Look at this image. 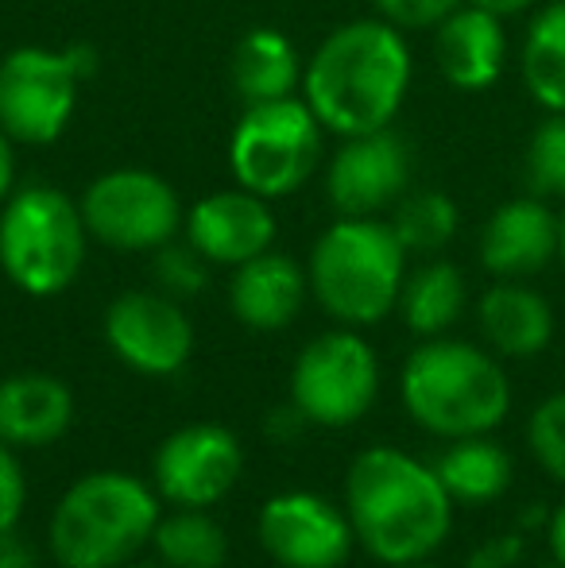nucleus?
<instances>
[{
	"label": "nucleus",
	"instance_id": "1",
	"mask_svg": "<svg viewBox=\"0 0 565 568\" xmlns=\"http://www.w3.org/2000/svg\"><path fill=\"white\" fill-rule=\"evenodd\" d=\"M415 59L395 23L349 20L333 28L310 54L302 74V101L317 124L337 140L392 128L407 101Z\"/></svg>",
	"mask_w": 565,
	"mask_h": 568
},
{
	"label": "nucleus",
	"instance_id": "2",
	"mask_svg": "<svg viewBox=\"0 0 565 568\" xmlns=\"http://www.w3.org/2000/svg\"><path fill=\"white\" fill-rule=\"evenodd\" d=\"M345 515L356 546L380 565L430 561L453 530V499L434 464L392 445H372L349 464Z\"/></svg>",
	"mask_w": 565,
	"mask_h": 568
},
{
	"label": "nucleus",
	"instance_id": "3",
	"mask_svg": "<svg viewBox=\"0 0 565 568\" xmlns=\"http://www.w3.org/2000/svg\"><path fill=\"white\" fill-rule=\"evenodd\" d=\"M400 395L411 422L442 442L492 434L512 410V379L504 364L492 352L453 337H426L411 352Z\"/></svg>",
	"mask_w": 565,
	"mask_h": 568
},
{
	"label": "nucleus",
	"instance_id": "4",
	"mask_svg": "<svg viewBox=\"0 0 565 568\" xmlns=\"http://www.w3.org/2000/svg\"><path fill=\"white\" fill-rule=\"evenodd\" d=\"M159 491L132 471H90L74 479L51 510L47 546L59 568H121L151 546Z\"/></svg>",
	"mask_w": 565,
	"mask_h": 568
},
{
	"label": "nucleus",
	"instance_id": "5",
	"mask_svg": "<svg viewBox=\"0 0 565 568\" xmlns=\"http://www.w3.org/2000/svg\"><path fill=\"white\" fill-rule=\"evenodd\" d=\"M310 294L349 329L376 325L400 306L407 247L380 217H341L317 236L306 263Z\"/></svg>",
	"mask_w": 565,
	"mask_h": 568
},
{
	"label": "nucleus",
	"instance_id": "6",
	"mask_svg": "<svg viewBox=\"0 0 565 568\" xmlns=\"http://www.w3.org/2000/svg\"><path fill=\"white\" fill-rule=\"evenodd\" d=\"M90 229L74 197L59 186L31 182L0 205V271L31 298L62 294L78 278Z\"/></svg>",
	"mask_w": 565,
	"mask_h": 568
},
{
	"label": "nucleus",
	"instance_id": "7",
	"mask_svg": "<svg viewBox=\"0 0 565 568\" xmlns=\"http://www.w3.org/2000/svg\"><path fill=\"white\" fill-rule=\"evenodd\" d=\"M322 135L325 128L310 113L302 93L268 101V105H249L229 140V171H233L236 186L252 190L268 202L291 197L317 171Z\"/></svg>",
	"mask_w": 565,
	"mask_h": 568
},
{
	"label": "nucleus",
	"instance_id": "8",
	"mask_svg": "<svg viewBox=\"0 0 565 568\" xmlns=\"http://www.w3.org/2000/svg\"><path fill=\"white\" fill-rule=\"evenodd\" d=\"M93 74L85 47H16L0 59V128L16 143L47 148L67 132L78 109V85Z\"/></svg>",
	"mask_w": 565,
	"mask_h": 568
},
{
	"label": "nucleus",
	"instance_id": "9",
	"mask_svg": "<svg viewBox=\"0 0 565 568\" xmlns=\"http://www.w3.org/2000/svg\"><path fill=\"white\" fill-rule=\"evenodd\" d=\"M380 395L376 348L356 329L322 333L294 356L291 403L317 429L356 426Z\"/></svg>",
	"mask_w": 565,
	"mask_h": 568
},
{
	"label": "nucleus",
	"instance_id": "10",
	"mask_svg": "<svg viewBox=\"0 0 565 568\" xmlns=\"http://www.w3.org/2000/svg\"><path fill=\"white\" fill-rule=\"evenodd\" d=\"M78 210L90 240L113 252H159L179 236L186 221L171 182L140 166L98 174L78 197Z\"/></svg>",
	"mask_w": 565,
	"mask_h": 568
},
{
	"label": "nucleus",
	"instance_id": "11",
	"mask_svg": "<svg viewBox=\"0 0 565 568\" xmlns=\"http://www.w3.org/2000/svg\"><path fill=\"white\" fill-rule=\"evenodd\" d=\"M244 471V449L233 429L218 422H194L159 442L151 456V487L174 507H205L221 503Z\"/></svg>",
	"mask_w": 565,
	"mask_h": 568
},
{
	"label": "nucleus",
	"instance_id": "12",
	"mask_svg": "<svg viewBox=\"0 0 565 568\" xmlns=\"http://www.w3.org/2000/svg\"><path fill=\"white\" fill-rule=\"evenodd\" d=\"M256 538L283 568H341L356 546L349 515L314 491H283L260 507Z\"/></svg>",
	"mask_w": 565,
	"mask_h": 568
},
{
	"label": "nucleus",
	"instance_id": "13",
	"mask_svg": "<svg viewBox=\"0 0 565 568\" xmlns=\"http://www.w3.org/2000/svg\"><path fill=\"white\" fill-rule=\"evenodd\" d=\"M105 344L140 375H174L194 352V325L163 291H124L105 310Z\"/></svg>",
	"mask_w": 565,
	"mask_h": 568
},
{
	"label": "nucleus",
	"instance_id": "14",
	"mask_svg": "<svg viewBox=\"0 0 565 568\" xmlns=\"http://www.w3.org/2000/svg\"><path fill=\"white\" fill-rule=\"evenodd\" d=\"M411 190V148L392 128L349 135L325 166V197L341 217H380Z\"/></svg>",
	"mask_w": 565,
	"mask_h": 568
},
{
	"label": "nucleus",
	"instance_id": "15",
	"mask_svg": "<svg viewBox=\"0 0 565 568\" xmlns=\"http://www.w3.org/2000/svg\"><path fill=\"white\" fill-rule=\"evenodd\" d=\"M182 229L213 267H241L252 255L268 252L280 232L272 202L244 186L205 194L202 202L190 205Z\"/></svg>",
	"mask_w": 565,
	"mask_h": 568
},
{
	"label": "nucleus",
	"instance_id": "16",
	"mask_svg": "<svg viewBox=\"0 0 565 568\" xmlns=\"http://www.w3.org/2000/svg\"><path fill=\"white\" fill-rule=\"evenodd\" d=\"M562 213L546 197L523 194L496 205L481 229V263L492 278H531L558 260Z\"/></svg>",
	"mask_w": 565,
	"mask_h": 568
},
{
	"label": "nucleus",
	"instance_id": "17",
	"mask_svg": "<svg viewBox=\"0 0 565 568\" xmlns=\"http://www.w3.org/2000/svg\"><path fill=\"white\" fill-rule=\"evenodd\" d=\"M306 267L291 255L275 252V247L233 267V278H229V310L252 333L286 329L306 306Z\"/></svg>",
	"mask_w": 565,
	"mask_h": 568
},
{
	"label": "nucleus",
	"instance_id": "18",
	"mask_svg": "<svg viewBox=\"0 0 565 568\" xmlns=\"http://www.w3.org/2000/svg\"><path fill=\"white\" fill-rule=\"evenodd\" d=\"M437 74L461 93H484L500 82L507 67V31L504 20L461 4L434 28Z\"/></svg>",
	"mask_w": 565,
	"mask_h": 568
},
{
	"label": "nucleus",
	"instance_id": "19",
	"mask_svg": "<svg viewBox=\"0 0 565 568\" xmlns=\"http://www.w3.org/2000/svg\"><path fill=\"white\" fill-rule=\"evenodd\" d=\"M476 325L484 344L507 359H531L554 341L551 302L523 278H496L476 302Z\"/></svg>",
	"mask_w": 565,
	"mask_h": 568
},
{
	"label": "nucleus",
	"instance_id": "20",
	"mask_svg": "<svg viewBox=\"0 0 565 568\" xmlns=\"http://www.w3.org/2000/svg\"><path fill=\"white\" fill-rule=\"evenodd\" d=\"M74 422V395L62 379L20 372L0 383V442L39 449L59 442Z\"/></svg>",
	"mask_w": 565,
	"mask_h": 568
},
{
	"label": "nucleus",
	"instance_id": "21",
	"mask_svg": "<svg viewBox=\"0 0 565 568\" xmlns=\"http://www.w3.org/2000/svg\"><path fill=\"white\" fill-rule=\"evenodd\" d=\"M302 67L294 43L275 28H252L249 36L236 43L233 51V78L236 98L249 105H268V101H283V98H299L302 93Z\"/></svg>",
	"mask_w": 565,
	"mask_h": 568
},
{
	"label": "nucleus",
	"instance_id": "22",
	"mask_svg": "<svg viewBox=\"0 0 565 568\" xmlns=\"http://www.w3.org/2000/svg\"><path fill=\"white\" fill-rule=\"evenodd\" d=\"M437 479L445 484L453 503H496L512 484V456L500 442H492L488 434L476 437H453L434 460Z\"/></svg>",
	"mask_w": 565,
	"mask_h": 568
},
{
	"label": "nucleus",
	"instance_id": "23",
	"mask_svg": "<svg viewBox=\"0 0 565 568\" xmlns=\"http://www.w3.org/2000/svg\"><path fill=\"white\" fill-rule=\"evenodd\" d=\"M519 74L543 113H565V0L531 12L519 47Z\"/></svg>",
	"mask_w": 565,
	"mask_h": 568
},
{
	"label": "nucleus",
	"instance_id": "24",
	"mask_svg": "<svg viewBox=\"0 0 565 568\" xmlns=\"http://www.w3.org/2000/svg\"><path fill=\"white\" fill-rule=\"evenodd\" d=\"M468 306V286L461 267L450 260H430L418 271H411L400 291V314L415 337H445L461 322Z\"/></svg>",
	"mask_w": 565,
	"mask_h": 568
},
{
	"label": "nucleus",
	"instance_id": "25",
	"mask_svg": "<svg viewBox=\"0 0 565 568\" xmlns=\"http://www.w3.org/2000/svg\"><path fill=\"white\" fill-rule=\"evenodd\" d=\"M151 546L171 568H221L229 557V534L205 507H174L159 518Z\"/></svg>",
	"mask_w": 565,
	"mask_h": 568
},
{
	"label": "nucleus",
	"instance_id": "26",
	"mask_svg": "<svg viewBox=\"0 0 565 568\" xmlns=\"http://www.w3.org/2000/svg\"><path fill=\"white\" fill-rule=\"evenodd\" d=\"M387 225L395 229V236L407 247V255H437L457 236L461 210L442 190H407L395 202Z\"/></svg>",
	"mask_w": 565,
	"mask_h": 568
},
{
	"label": "nucleus",
	"instance_id": "27",
	"mask_svg": "<svg viewBox=\"0 0 565 568\" xmlns=\"http://www.w3.org/2000/svg\"><path fill=\"white\" fill-rule=\"evenodd\" d=\"M523 182L527 194L565 202V113H546L543 124H535L523 151Z\"/></svg>",
	"mask_w": 565,
	"mask_h": 568
},
{
	"label": "nucleus",
	"instance_id": "28",
	"mask_svg": "<svg viewBox=\"0 0 565 568\" xmlns=\"http://www.w3.org/2000/svg\"><path fill=\"white\" fill-rule=\"evenodd\" d=\"M527 445L538 468L565 484V390L543 398L527 422Z\"/></svg>",
	"mask_w": 565,
	"mask_h": 568
},
{
	"label": "nucleus",
	"instance_id": "29",
	"mask_svg": "<svg viewBox=\"0 0 565 568\" xmlns=\"http://www.w3.org/2000/svg\"><path fill=\"white\" fill-rule=\"evenodd\" d=\"M210 267L213 263L190 240L186 244H174L171 240V244H163L155 252V278L163 286V294H171V298H194V294H202L205 283H210Z\"/></svg>",
	"mask_w": 565,
	"mask_h": 568
},
{
	"label": "nucleus",
	"instance_id": "30",
	"mask_svg": "<svg viewBox=\"0 0 565 568\" xmlns=\"http://www.w3.org/2000/svg\"><path fill=\"white\" fill-rule=\"evenodd\" d=\"M369 4L376 8L380 20L395 23L400 31H430L465 0H369Z\"/></svg>",
	"mask_w": 565,
	"mask_h": 568
},
{
	"label": "nucleus",
	"instance_id": "31",
	"mask_svg": "<svg viewBox=\"0 0 565 568\" xmlns=\"http://www.w3.org/2000/svg\"><path fill=\"white\" fill-rule=\"evenodd\" d=\"M23 503H28V479H23L12 445L0 442V530H16Z\"/></svg>",
	"mask_w": 565,
	"mask_h": 568
},
{
	"label": "nucleus",
	"instance_id": "32",
	"mask_svg": "<svg viewBox=\"0 0 565 568\" xmlns=\"http://www.w3.org/2000/svg\"><path fill=\"white\" fill-rule=\"evenodd\" d=\"M523 561V534H496L484 538L468 554V568H515Z\"/></svg>",
	"mask_w": 565,
	"mask_h": 568
},
{
	"label": "nucleus",
	"instance_id": "33",
	"mask_svg": "<svg viewBox=\"0 0 565 568\" xmlns=\"http://www.w3.org/2000/svg\"><path fill=\"white\" fill-rule=\"evenodd\" d=\"M306 426H310L306 414H302L294 403L275 406V410L264 418V434L272 437V442H294V437H302V429Z\"/></svg>",
	"mask_w": 565,
	"mask_h": 568
},
{
	"label": "nucleus",
	"instance_id": "34",
	"mask_svg": "<svg viewBox=\"0 0 565 568\" xmlns=\"http://www.w3.org/2000/svg\"><path fill=\"white\" fill-rule=\"evenodd\" d=\"M12 135L0 128V205L12 197V190H16V151H12Z\"/></svg>",
	"mask_w": 565,
	"mask_h": 568
},
{
	"label": "nucleus",
	"instance_id": "35",
	"mask_svg": "<svg viewBox=\"0 0 565 568\" xmlns=\"http://www.w3.org/2000/svg\"><path fill=\"white\" fill-rule=\"evenodd\" d=\"M0 568H31V554L16 530H0Z\"/></svg>",
	"mask_w": 565,
	"mask_h": 568
},
{
	"label": "nucleus",
	"instance_id": "36",
	"mask_svg": "<svg viewBox=\"0 0 565 568\" xmlns=\"http://www.w3.org/2000/svg\"><path fill=\"white\" fill-rule=\"evenodd\" d=\"M465 4L481 8V12H492L500 20H515V16H527L538 8V0H465Z\"/></svg>",
	"mask_w": 565,
	"mask_h": 568
},
{
	"label": "nucleus",
	"instance_id": "37",
	"mask_svg": "<svg viewBox=\"0 0 565 568\" xmlns=\"http://www.w3.org/2000/svg\"><path fill=\"white\" fill-rule=\"evenodd\" d=\"M546 538H551L554 561L565 565V499L551 510V523H546Z\"/></svg>",
	"mask_w": 565,
	"mask_h": 568
},
{
	"label": "nucleus",
	"instance_id": "38",
	"mask_svg": "<svg viewBox=\"0 0 565 568\" xmlns=\"http://www.w3.org/2000/svg\"><path fill=\"white\" fill-rule=\"evenodd\" d=\"M543 523H551V515H546L543 507H527V510H523V518H519L523 530H531V526H543Z\"/></svg>",
	"mask_w": 565,
	"mask_h": 568
},
{
	"label": "nucleus",
	"instance_id": "39",
	"mask_svg": "<svg viewBox=\"0 0 565 568\" xmlns=\"http://www.w3.org/2000/svg\"><path fill=\"white\" fill-rule=\"evenodd\" d=\"M121 568H171V565H163V561H129V565H121Z\"/></svg>",
	"mask_w": 565,
	"mask_h": 568
},
{
	"label": "nucleus",
	"instance_id": "40",
	"mask_svg": "<svg viewBox=\"0 0 565 568\" xmlns=\"http://www.w3.org/2000/svg\"><path fill=\"white\" fill-rule=\"evenodd\" d=\"M387 568H437V565H430V561H407V565H387Z\"/></svg>",
	"mask_w": 565,
	"mask_h": 568
},
{
	"label": "nucleus",
	"instance_id": "41",
	"mask_svg": "<svg viewBox=\"0 0 565 568\" xmlns=\"http://www.w3.org/2000/svg\"><path fill=\"white\" fill-rule=\"evenodd\" d=\"M558 260H562V267H565V213H562V244H558Z\"/></svg>",
	"mask_w": 565,
	"mask_h": 568
},
{
	"label": "nucleus",
	"instance_id": "42",
	"mask_svg": "<svg viewBox=\"0 0 565 568\" xmlns=\"http://www.w3.org/2000/svg\"><path fill=\"white\" fill-rule=\"evenodd\" d=\"M546 568H565V565H558V561H554V565H546Z\"/></svg>",
	"mask_w": 565,
	"mask_h": 568
}]
</instances>
